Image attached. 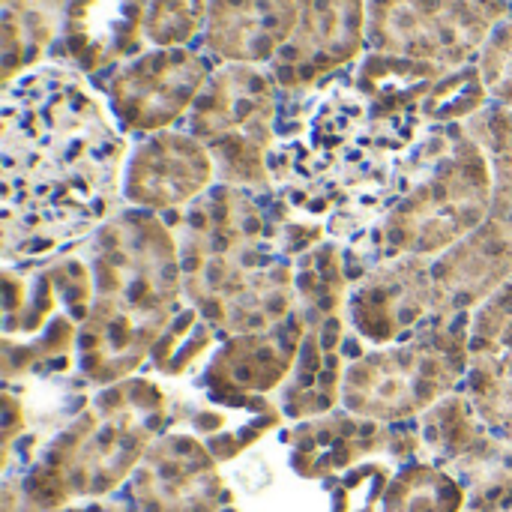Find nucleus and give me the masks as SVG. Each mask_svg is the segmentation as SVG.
I'll return each instance as SVG.
<instances>
[{
    "label": "nucleus",
    "instance_id": "5",
    "mask_svg": "<svg viewBox=\"0 0 512 512\" xmlns=\"http://www.w3.org/2000/svg\"><path fill=\"white\" fill-rule=\"evenodd\" d=\"M429 306H435L432 267L423 258H408L357 285L348 315L363 339L393 342L414 321H420Z\"/></svg>",
    "mask_w": 512,
    "mask_h": 512
},
{
    "label": "nucleus",
    "instance_id": "7",
    "mask_svg": "<svg viewBox=\"0 0 512 512\" xmlns=\"http://www.w3.org/2000/svg\"><path fill=\"white\" fill-rule=\"evenodd\" d=\"M333 249L324 246L321 252L309 255L306 261L312 267L303 270V279H300V291L306 294L309 306L318 312V315H333L339 297H342V267L339 261H333Z\"/></svg>",
    "mask_w": 512,
    "mask_h": 512
},
{
    "label": "nucleus",
    "instance_id": "3",
    "mask_svg": "<svg viewBox=\"0 0 512 512\" xmlns=\"http://www.w3.org/2000/svg\"><path fill=\"white\" fill-rule=\"evenodd\" d=\"M462 366L465 336L432 324L405 348L357 360L345 375V402L357 414L405 417L444 393Z\"/></svg>",
    "mask_w": 512,
    "mask_h": 512
},
{
    "label": "nucleus",
    "instance_id": "1",
    "mask_svg": "<svg viewBox=\"0 0 512 512\" xmlns=\"http://www.w3.org/2000/svg\"><path fill=\"white\" fill-rule=\"evenodd\" d=\"M21 84L6 108L3 240L6 255H33L96 228L117 192L123 144L75 84Z\"/></svg>",
    "mask_w": 512,
    "mask_h": 512
},
{
    "label": "nucleus",
    "instance_id": "6",
    "mask_svg": "<svg viewBox=\"0 0 512 512\" xmlns=\"http://www.w3.org/2000/svg\"><path fill=\"white\" fill-rule=\"evenodd\" d=\"M303 330L297 318L279 321L273 333L246 336L231 342L210 366V381L234 390H270L294 366Z\"/></svg>",
    "mask_w": 512,
    "mask_h": 512
},
{
    "label": "nucleus",
    "instance_id": "2",
    "mask_svg": "<svg viewBox=\"0 0 512 512\" xmlns=\"http://www.w3.org/2000/svg\"><path fill=\"white\" fill-rule=\"evenodd\" d=\"M162 240L168 234L153 219H126L102 231L93 264L99 300L90 309L81 339V366L96 381L135 369L159 330L144 315L162 324L165 309L174 303L177 267L171 243L150 261Z\"/></svg>",
    "mask_w": 512,
    "mask_h": 512
},
{
    "label": "nucleus",
    "instance_id": "4",
    "mask_svg": "<svg viewBox=\"0 0 512 512\" xmlns=\"http://www.w3.org/2000/svg\"><path fill=\"white\" fill-rule=\"evenodd\" d=\"M486 213V171L474 168L456 180L453 171H441L420 192L408 195L399 210L381 225V252H408L411 258L444 252L465 234H474Z\"/></svg>",
    "mask_w": 512,
    "mask_h": 512
}]
</instances>
